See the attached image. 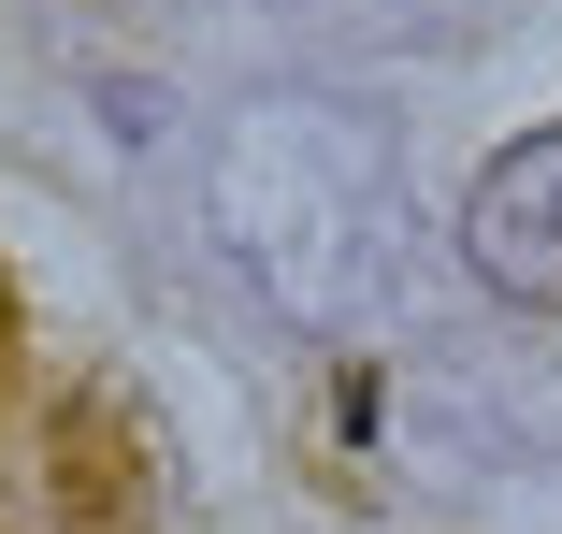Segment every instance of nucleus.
Returning <instances> with one entry per match:
<instances>
[{
  "instance_id": "nucleus-1",
  "label": "nucleus",
  "mask_w": 562,
  "mask_h": 534,
  "mask_svg": "<svg viewBox=\"0 0 562 534\" xmlns=\"http://www.w3.org/2000/svg\"><path fill=\"white\" fill-rule=\"evenodd\" d=\"M216 232H232V260L289 318L347 333L390 289V145L347 101H260V116L216 145Z\"/></svg>"
},
{
  "instance_id": "nucleus-4",
  "label": "nucleus",
  "mask_w": 562,
  "mask_h": 534,
  "mask_svg": "<svg viewBox=\"0 0 562 534\" xmlns=\"http://www.w3.org/2000/svg\"><path fill=\"white\" fill-rule=\"evenodd\" d=\"M0 347H15V303H0Z\"/></svg>"
},
{
  "instance_id": "nucleus-2",
  "label": "nucleus",
  "mask_w": 562,
  "mask_h": 534,
  "mask_svg": "<svg viewBox=\"0 0 562 534\" xmlns=\"http://www.w3.org/2000/svg\"><path fill=\"white\" fill-rule=\"evenodd\" d=\"M44 505H58V534H145V520H159V448H145V404L72 390V404L44 419Z\"/></svg>"
},
{
  "instance_id": "nucleus-3",
  "label": "nucleus",
  "mask_w": 562,
  "mask_h": 534,
  "mask_svg": "<svg viewBox=\"0 0 562 534\" xmlns=\"http://www.w3.org/2000/svg\"><path fill=\"white\" fill-rule=\"evenodd\" d=\"M462 260L505 289V303H562V131L505 145L462 202Z\"/></svg>"
}]
</instances>
